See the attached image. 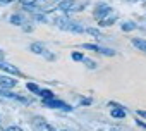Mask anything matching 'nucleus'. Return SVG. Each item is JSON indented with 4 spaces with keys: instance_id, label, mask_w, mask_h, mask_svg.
Returning <instances> with one entry per match:
<instances>
[{
    "instance_id": "1",
    "label": "nucleus",
    "mask_w": 146,
    "mask_h": 131,
    "mask_svg": "<svg viewBox=\"0 0 146 131\" xmlns=\"http://www.w3.org/2000/svg\"><path fill=\"white\" fill-rule=\"evenodd\" d=\"M0 86L2 88H12V86H16V80H12L9 76H0Z\"/></svg>"
},
{
    "instance_id": "2",
    "label": "nucleus",
    "mask_w": 146,
    "mask_h": 131,
    "mask_svg": "<svg viewBox=\"0 0 146 131\" xmlns=\"http://www.w3.org/2000/svg\"><path fill=\"white\" fill-rule=\"evenodd\" d=\"M132 45L137 47L139 50L146 52V40H141V38H132Z\"/></svg>"
},
{
    "instance_id": "3",
    "label": "nucleus",
    "mask_w": 146,
    "mask_h": 131,
    "mask_svg": "<svg viewBox=\"0 0 146 131\" xmlns=\"http://www.w3.org/2000/svg\"><path fill=\"white\" fill-rule=\"evenodd\" d=\"M72 7H74V2H72V0H62L60 5H58L60 11H70Z\"/></svg>"
},
{
    "instance_id": "4",
    "label": "nucleus",
    "mask_w": 146,
    "mask_h": 131,
    "mask_svg": "<svg viewBox=\"0 0 146 131\" xmlns=\"http://www.w3.org/2000/svg\"><path fill=\"white\" fill-rule=\"evenodd\" d=\"M110 11H112V9H110L108 5H100V7H98V11L95 12V16L102 17V16H105V14H110Z\"/></svg>"
},
{
    "instance_id": "5",
    "label": "nucleus",
    "mask_w": 146,
    "mask_h": 131,
    "mask_svg": "<svg viewBox=\"0 0 146 131\" xmlns=\"http://www.w3.org/2000/svg\"><path fill=\"white\" fill-rule=\"evenodd\" d=\"M35 131H53V128L50 124H46V122H38L35 126Z\"/></svg>"
},
{
    "instance_id": "6",
    "label": "nucleus",
    "mask_w": 146,
    "mask_h": 131,
    "mask_svg": "<svg viewBox=\"0 0 146 131\" xmlns=\"http://www.w3.org/2000/svg\"><path fill=\"white\" fill-rule=\"evenodd\" d=\"M112 116L113 117H125V110L120 107H115V109H112Z\"/></svg>"
},
{
    "instance_id": "7",
    "label": "nucleus",
    "mask_w": 146,
    "mask_h": 131,
    "mask_svg": "<svg viewBox=\"0 0 146 131\" xmlns=\"http://www.w3.org/2000/svg\"><path fill=\"white\" fill-rule=\"evenodd\" d=\"M0 68H2V69H5V71H9V73H14V74H17V73H19L16 68H12L11 64H0Z\"/></svg>"
},
{
    "instance_id": "8",
    "label": "nucleus",
    "mask_w": 146,
    "mask_h": 131,
    "mask_svg": "<svg viewBox=\"0 0 146 131\" xmlns=\"http://www.w3.org/2000/svg\"><path fill=\"white\" fill-rule=\"evenodd\" d=\"M115 19H117L115 16H112V17H105V19H102V21H100V24H102V26H110Z\"/></svg>"
},
{
    "instance_id": "9",
    "label": "nucleus",
    "mask_w": 146,
    "mask_h": 131,
    "mask_svg": "<svg viewBox=\"0 0 146 131\" xmlns=\"http://www.w3.org/2000/svg\"><path fill=\"white\" fill-rule=\"evenodd\" d=\"M40 95H41V97H45V98H48V100H50V98H53L52 92H48V90H41V92H40Z\"/></svg>"
},
{
    "instance_id": "10",
    "label": "nucleus",
    "mask_w": 146,
    "mask_h": 131,
    "mask_svg": "<svg viewBox=\"0 0 146 131\" xmlns=\"http://www.w3.org/2000/svg\"><path fill=\"white\" fill-rule=\"evenodd\" d=\"M134 28H136V26H134L132 23H125V24H122V29H124V31H131V29H134Z\"/></svg>"
},
{
    "instance_id": "11",
    "label": "nucleus",
    "mask_w": 146,
    "mask_h": 131,
    "mask_svg": "<svg viewBox=\"0 0 146 131\" xmlns=\"http://www.w3.org/2000/svg\"><path fill=\"white\" fill-rule=\"evenodd\" d=\"M19 2H21L23 5H26V7H29V5H35V2H36V0H19Z\"/></svg>"
},
{
    "instance_id": "12",
    "label": "nucleus",
    "mask_w": 146,
    "mask_h": 131,
    "mask_svg": "<svg viewBox=\"0 0 146 131\" xmlns=\"http://www.w3.org/2000/svg\"><path fill=\"white\" fill-rule=\"evenodd\" d=\"M31 50H35L36 53H41V50H43V48H41L40 45H31Z\"/></svg>"
},
{
    "instance_id": "13",
    "label": "nucleus",
    "mask_w": 146,
    "mask_h": 131,
    "mask_svg": "<svg viewBox=\"0 0 146 131\" xmlns=\"http://www.w3.org/2000/svg\"><path fill=\"white\" fill-rule=\"evenodd\" d=\"M72 59H74V60H83L84 57H83L81 53H72Z\"/></svg>"
},
{
    "instance_id": "14",
    "label": "nucleus",
    "mask_w": 146,
    "mask_h": 131,
    "mask_svg": "<svg viewBox=\"0 0 146 131\" xmlns=\"http://www.w3.org/2000/svg\"><path fill=\"white\" fill-rule=\"evenodd\" d=\"M88 33L93 35V36H100V31H98V29H88Z\"/></svg>"
},
{
    "instance_id": "15",
    "label": "nucleus",
    "mask_w": 146,
    "mask_h": 131,
    "mask_svg": "<svg viewBox=\"0 0 146 131\" xmlns=\"http://www.w3.org/2000/svg\"><path fill=\"white\" fill-rule=\"evenodd\" d=\"M7 131H23L19 126H11V128H7Z\"/></svg>"
},
{
    "instance_id": "16",
    "label": "nucleus",
    "mask_w": 146,
    "mask_h": 131,
    "mask_svg": "<svg viewBox=\"0 0 146 131\" xmlns=\"http://www.w3.org/2000/svg\"><path fill=\"white\" fill-rule=\"evenodd\" d=\"M11 21H12V23H16V24H19V23H21V17H19V16H14Z\"/></svg>"
},
{
    "instance_id": "17",
    "label": "nucleus",
    "mask_w": 146,
    "mask_h": 131,
    "mask_svg": "<svg viewBox=\"0 0 146 131\" xmlns=\"http://www.w3.org/2000/svg\"><path fill=\"white\" fill-rule=\"evenodd\" d=\"M28 88H29V90H33V92H38V86H36V85H33V83H29V85H28Z\"/></svg>"
},
{
    "instance_id": "18",
    "label": "nucleus",
    "mask_w": 146,
    "mask_h": 131,
    "mask_svg": "<svg viewBox=\"0 0 146 131\" xmlns=\"http://www.w3.org/2000/svg\"><path fill=\"white\" fill-rule=\"evenodd\" d=\"M136 114H137V116H141V117H144V119H146V110H136Z\"/></svg>"
},
{
    "instance_id": "19",
    "label": "nucleus",
    "mask_w": 146,
    "mask_h": 131,
    "mask_svg": "<svg viewBox=\"0 0 146 131\" xmlns=\"http://www.w3.org/2000/svg\"><path fill=\"white\" fill-rule=\"evenodd\" d=\"M2 4H11V2H14V0H0Z\"/></svg>"
},
{
    "instance_id": "20",
    "label": "nucleus",
    "mask_w": 146,
    "mask_h": 131,
    "mask_svg": "<svg viewBox=\"0 0 146 131\" xmlns=\"http://www.w3.org/2000/svg\"><path fill=\"white\" fill-rule=\"evenodd\" d=\"M129 2H139V0H129Z\"/></svg>"
},
{
    "instance_id": "21",
    "label": "nucleus",
    "mask_w": 146,
    "mask_h": 131,
    "mask_svg": "<svg viewBox=\"0 0 146 131\" xmlns=\"http://www.w3.org/2000/svg\"><path fill=\"white\" fill-rule=\"evenodd\" d=\"M0 131H5V129H2V128H0Z\"/></svg>"
},
{
    "instance_id": "22",
    "label": "nucleus",
    "mask_w": 146,
    "mask_h": 131,
    "mask_svg": "<svg viewBox=\"0 0 146 131\" xmlns=\"http://www.w3.org/2000/svg\"><path fill=\"white\" fill-rule=\"evenodd\" d=\"M64 131H67V129H64Z\"/></svg>"
}]
</instances>
